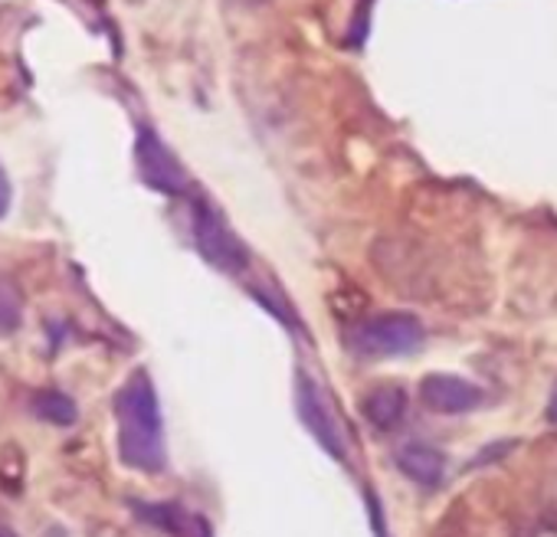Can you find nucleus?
Masks as SVG:
<instances>
[{
    "mask_svg": "<svg viewBox=\"0 0 557 537\" xmlns=\"http://www.w3.org/2000/svg\"><path fill=\"white\" fill-rule=\"evenodd\" d=\"M132 508H135V514H138L141 521H148V524H154V527H161V530H168V534H174V537H187L190 517L184 514L181 504H171V501H164V504L135 501Z\"/></svg>",
    "mask_w": 557,
    "mask_h": 537,
    "instance_id": "10",
    "label": "nucleus"
},
{
    "mask_svg": "<svg viewBox=\"0 0 557 537\" xmlns=\"http://www.w3.org/2000/svg\"><path fill=\"white\" fill-rule=\"evenodd\" d=\"M233 4H243V8H256V4H265V0H233Z\"/></svg>",
    "mask_w": 557,
    "mask_h": 537,
    "instance_id": "13",
    "label": "nucleus"
},
{
    "mask_svg": "<svg viewBox=\"0 0 557 537\" xmlns=\"http://www.w3.org/2000/svg\"><path fill=\"white\" fill-rule=\"evenodd\" d=\"M296 407H299V416L302 423L309 426V433L319 439V446L332 455V459H348V449H345V429L332 410V403L325 400L322 387L312 384L306 374H299L296 380Z\"/></svg>",
    "mask_w": 557,
    "mask_h": 537,
    "instance_id": "5",
    "label": "nucleus"
},
{
    "mask_svg": "<svg viewBox=\"0 0 557 537\" xmlns=\"http://www.w3.org/2000/svg\"><path fill=\"white\" fill-rule=\"evenodd\" d=\"M397 465L407 478H413L417 485H426V488H436L443 482V472H446L443 452L426 446V442H407L397 452Z\"/></svg>",
    "mask_w": 557,
    "mask_h": 537,
    "instance_id": "7",
    "label": "nucleus"
},
{
    "mask_svg": "<svg viewBox=\"0 0 557 537\" xmlns=\"http://www.w3.org/2000/svg\"><path fill=\"white\" fill-rule=\"evenodd\" d=\"M115 426H119V459L145 475H158L168 465L164 420L158 390L148 371H135L115 394Z\"/></svg>",
    "mask_w": 557,
    "mask_h": 537,
    "instance_id": "1",
    "label": "nucleus"
},
{
    "mask_svg": "<svg viewBox=\"0 0 557 537\" xmlns=\"http://www.w3.org/2000/svg\"><path fill=\"white\" fill-rule=\"evenodd\" d=\"M348 345L361 358H407L423 345V325L410 312H384L355 325Z\"/></svg>",
    "mask_w": 557,
    "mask_h": 537,
    "instance_id": "2",
    "label": "nucleus"
},
{
    "mask_svg": "<svg viewBox=\"0 0 557 537\" xmlns=\"http://www.w3.org/2000/svg\"><path fill=\"white\" fill-rule=\"evenodd\" d=\"M11 197H14V190H11V177H8L4 164H0V220H4V216H8V210H11Z\"/></svg>",
    "mask_w": 557,
    "mask_h": 537,
    "instance_id": "11",
    "label": "nucleus"
},
{
    "mask_svg": "<svg viewBox=\"0 0 557 537\" xmlns=\"http://www.w3.org/2000/svg\"><path fill=\"white\" fill-rule=\"evenodd\" d=\"M361 413L364 420L374 426V429H394L404 413H407V394L394 384H384V387H374L364 403H361Z\"/></svg>",
    "mask_w": 557,
    "mask_h": 537,
    "instance_id": "8",
    "label": "nucleus"
},
{
    "mask_svg": "<svg viewBox=\"0 0 557 537\" xmlns=\"http://www.w3.org/2000/svg\"><path fill=\"white\" fill-rule=\"evenodd\" d=\"M482 397L485 394L475 384H469L466 377H456V374H430L420 384V403L440 416L469 413L482 403Z\"/></svg>",
    "mask_w": 557,
    "mask_h": 537,
    "instance_id": "6",
    "label": "nucleus"
},
{
    "mask_svg": "<svg viewBox=\"0 0 557 537\" xmlns=\"http://www.w3.org/2000/svg\"><path fill=\"white\" fill-rule=\"evenodd\" d=\"M547 420L557 423V387H554V394H550V400H547Z\"/></svg>",
    "mask_w": 557,
    "mask_h": 537,
    "instance_id": "12",
    "label": "nucleus"
},
{
    "mask_svg": "<svg viewBox=\"0 0 557 537\" xmlns=\"http://www.w3.org/2000/svg\"><path fill=\"white\" fill-rule=\"evenodd\" d=\"M0 537H17L14 530H8V527H0Z\"/></svg>",
    "mask_w": 557,
    "mask_h": 537,
    "instance_id": "14",
    "label": "nucleus"
},
{
    "mask_svg": "<svg viewBox=\"0 0 557 537\" xmlns=\"http://www.w3.org/2000/svg\"><path fill=\"white\" fill-rule=\"evenodd\" d=\"M194 242H197L200 255L210 265H216L220 273L236 276L249 265L246 246L207 200H194Z\"/></svg>",
    "mask_w": 557,
    "mask_h": 537,
    "instance_id": "3",
    "label": "nucleus"
},
{
    "mask_svg": "<svg viewBox=\"0 0 557 537\" xmlns=\"http://www.w3.org/2000/svg\"><path fill=\"white\" fill-rule=\"evenodd\" d=\"M34 416H40L44 423H53V426H73L79 420V410L73 403V397L60 394V390H40L30 403Z\"/></svg>",
    "mask_w": 557,
    "mask_h": 537,
    "instance_id": "9",
    "label": "nucleus"
},
{
    "mask_svg": "<svg viewBox=\"0 0 557 537\" xmlns=\"http://www.w3.org/2000/svg\"><path fill=\"white\" fill-rule=\"evenodd\" d=\"M135 161H138V174L141 180L164 193V197H181L187 193V171L181 167V161L174 158V151L151 132V128H138V141H135Z\"/></svg>",
    "mask_w": 557,
    "mask_h": 537,
    "instance_id": "4",
    "label": "nucleus"
}]
</instances>
